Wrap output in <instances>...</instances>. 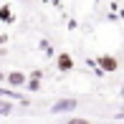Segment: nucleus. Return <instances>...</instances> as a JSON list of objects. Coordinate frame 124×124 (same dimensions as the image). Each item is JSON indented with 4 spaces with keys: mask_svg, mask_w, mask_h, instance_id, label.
<instances>
[{
    "mask_svg": "<svg viewBox=\"0 0 124 124\" xmlns=\"http://www.w3.org/2000/svg\"><path fill=\"white\" fill-rule=\"evenodd\" d=\"M66 124H91V122H89V119H84V116H71Z\"/></svg>",
    "mask_w": 124,
    "mask_h": 124,
    "instance_id": "0eeeda50",
    "label": "nucleus"
},
{
    "mask_svg": "<svg viewBox=\"0 0 124 124\" xmlns=\"http://www.w3.org/2000/svg\"><path fill=\"white\" fill-rule=\"evenodd\" d=\"M0 81H5V74H3V71H0Z\"/></svg>",
    "mask_w": 124,
    "mask_h": 124,
    "instance_id": "9b49d317",
    "label": "nucleus"
},
{
    "mask_svg": "<svg viewBox=\"0 0 124 124\" xmlns=\"http://www.w3.org/2000/svg\"><path fill=\"white\" fill-rule=\"evenodd\" d=\"M41 78H43L41 71H33V74H28L25 89H28V91H41Z\"/></svg>",
    "mask_w": 124,
    "mask_h": 124,
    "instance_id": "20e7f679",
    "label": "nucleus"
},
{
    "mask_svg": "<svg viewBox=\"0 0 124 124\" xmlns=\"http://www.w3.org/2000/svg\"><path fill=\"white\" fill-rule=\"evenodd\" d=\"M28 81V74H23V71H10V74H5V84L13 89H23Z\"/></svg>",
    "mask_w": 124,
    "mask_h": 124,
    "instance_id": "7ed1b4c3",
    "label": "nucleus"
},
{
    "mask_svg": "<svg viewBox=\"0 0 124 124\" xmlns=\"http://www.w3.org/2000/svg\"><path fill=\"white\" fill-rule=\"evenodd\" d=\"M10 111H13L10 104H0V114H10Z\"/></svg>",
    "mask_w": 124,
    "mask_h": 124,
    "instance_id": "6e6552de",
    "label": "nucleus"
},
{
    "mask_svg": "<svg viewBox=\"0 0 124 124\" xmlns=\"http://www.w3.org/2000/svg\"><path fill=\"white\" fill-rule=\"evenodd\" d=\"M78 106L76 99H58L53 106H51V114H69V111H74Z\"/></svg>",
    "mask_w": 124,
    "mask_h": 124,
    "instance_id": "f257e3e1",
    "label": "nucleus"
},
{
    "mask_svg": "<svg viewBox=\"0 0 124 124\" xmlns=\"http://www.w3.org/2000/svg\"><path fill=\"white\" fill-rule=\"evenodd\" d=\"M119 96H122V101H124V86H122V89H119Z\"/></svg>",
    "mask_w": 124,
    "mask_h": 124,
    "instance_id": "9d476101",
    "label": "nucleus"
},
{
    "mask_svg": "<svg viewBox=\"0 0 124 124\" xmlns=\"http://www.w3.org/2000/svg\"><path fill=\"white\" fill-rule=\"evenodd\" d=\"M96 66H99L101 71H106V74H114V71L119 69V61H116L114 56L104 53V56H99V58H96Z\"/></svg>",
    "mask_w": 124,
    "mask_h": 124,
    "instance_id": "f03ea898",
    "label": "nucleus"
},
{
    "mask_svg": "<svg viewBox=\"0 0 124 124\" xmlns=\"http://www.w3.org/2000/svg\"><path fill=\"white\" fill-rule=\"evenodd\" d=\"M51 3H58V0H51Z\"/></svg>",
    "mask_w": 124,
    "mask_h": 124,
    "instance_id": "f8f14e48",
    "label": "nucleus"
},
{
    "mask_svg": "<svg viewBox=\"0 0 124 124\" xmlns=\"http://www.w3.org/2000/svg\"><path fill=\"white\" fill-rule=\"evenodd\" d=\"M56 66H58V71H71V69H74V58H71L69 53H58Z\"/></svg>",
    "mask_w": 124,
    "mask_h": 124,
    "instance_id": "39448f33",
    "label": "nucleus"
},
{
    "mask_svg": "<svg viewBox=\"0 0 124 124\" xmlns=\"http://www.w3.org/2000/svg\"><path fill=\"white\" fill-rule=\"evenodd\" d=\"M5 41H8V38H5V36H0V48H3V43H5Z\"/></svg>",
    "mask_w": 124,
    "mask_h": 124,
    "instance_id": "1a4fd4ad",
    "label": "nucleus"
},
{
    "mask_svg": "<svg viewBox=\"0 0 124 124\" xmlns=\"http://www.w3.org/2000/svg\"><path fill=\"white\" fill-rule=\"evenodd\" d=\"M0 20L3 23H15V15L10 10V5H0Z\"/></svg>",
    "mask_w": 124,
    "mask_h": 124,
    "instance_id": "423d86ee",
    "label": "nucleus"
}]
</instances>
